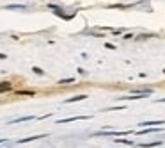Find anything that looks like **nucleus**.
<instances>
[{
	"label": "nucleus",
	"mask_w": 165,
	"mask_h": 148,
	"mask_svg": "<svg viewBox=\"0 0 165 148\" xmlns=\"http://www.w3.org/2000/svg\"><path fill=\"white\" fill-rule=\"evenodd\" d=\"M11 88H13V84H11V82H0V93L9 91Z\"/></svg>",
	"instance_id": "obj_1"
}]
</instances>
